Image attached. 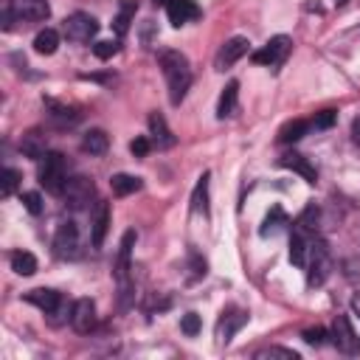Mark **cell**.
Here are the masks:
<instances>
[{"instance_id":"ffe728a7","label":"cell","mask_w":360,"mask_h":360,"mask_svg":"<svg viewBox=\"0 0 360 360\" xmlns=\"http://www.w3.org/2000/svg\"><path fill=\"white\" fill-rule=\"evenodd\" d=\"M208 172H202L200 174V180H197V186H194V194H191V211L194 214H202V217H208Z\"/></svg>"},{"instance_id":"ab89813d","label":"cell","mask_w":360,"mask_h":360,"mask_svg":"<svg viewBox=\"0 0 360 360\" xmlns=\"http://www.w3.org/2000/svg\"><path fill=\"white\" fill-rule=\"evenodd\" d=\"M352 138H354V143H360V115L352 121Z\"/></svg>"},{"instance_id":"30bf717a","label":"cell","mask_w":360,"mask_h":360,"mask_svg":"<svg viewBox=\"0 0 360 360\" xmlns=\"http://www.w3.org/2000/svg\"><path fill=\"white\" fill-rule=\"evenodd\" d=\"M132 245H135V231H127L121 245H118V259H115V278H118L124 301L129 295V253H132Z\"/></svg>"},{"instance_id":"8fae6325","label":"cell","mask_w":360,"mask_h":360,"mask_svg":"<svg viewBox=\"0 0 360 360\" xmlns=\"http://www.w3.org/2000/svg\"><path fill=\"white\" fill-rule=\"evenodd\" d=\"M96 304L90 301V298H79L76 304H73V309H70V326L79 332V335H87V332H93L96 329Z\"/></svg>"},{"instance_id":"d6a6232c","label":"cell","mask_w":360,"mask_h":360,"mask_svg":"<svg viewBox=\"0 0 360 360\" xmlns=\"http://www.w3.org/2000/svg\"><path fill=\"white\" fill-rule=\"evenodd\" d=\"M256 357H284V360H298V354L292 349H278V346H267V349H259Z\"/></svg>"},{"instance_id":"603a6c76","label":"cell","mask_w":360,"mask_h":360,"mask_svg":"<svg viewBox=\"0 0 360 360\" xmlns=\"http://www.w3.org/2000/svg\"><path fill=\"white\" fill-rule=\"evenodd\" d=\"M236 96H239V82H228L225 90H222V96H219V104H217V115H219V118L233 115V110H236Z\"/></svg>"},{"instance_id":"1f68e13d","label":"cell","mask_w":360,"mask_h":360,"mask_svg":"<svg viewBox=\"0 0 360 360\" xmlns=\"http://www.w3.org/2000/svg\"><path fill=\"white\" fill-rule=\"evenodd\" d=\"M118 48H121L118 39H98V42L93 45V53H96L98 59H110V56L118 53Z\"/></svg>"},{"instance_id":"3957f363","label":"cell","mask_w":360,"mask_h":360,"mask_svg":"<svg viewBox=\"0 0 360 360\" xmlns=\"http://www.w3.org/2000/svg\"><path fill=\"white\" fill-rule=\"evenodd\" d=\"M332 270V259H329V248L321 239L309 242V253H307V284L309 287H321L329 278Z\"/></svg>"},{"instance_id":"6da1fadb","label":"cell","mask_w":360,"mask_h":360,"mask_svg":"<svg viewBox=\"0 0 360 360\" xmlns=\"http://www.w3.org/2000/svg\"><path fill=\"white\" fill-rule=\"evenodd\" d=\"M158 62H160V70H163V76H166L172 104H180V101L186 98V90L191 87V68H188V59H186L180 51H160V53H158Z\"/></svg>"},{"instance_id":"52a82bcc","label":"cell","mask_w":360,"mask_h":360,"mask_svg":"<svg viewBox=\"0 0 360 360\" xmlns=\"http://www.w3.org/2000/svg\"><path fill=\"white\" fill-rule=\"evenodd\" d=\"M290 48H292V39L284 37V34H278V37H273L264 48H259V51L253 53V62H256V65H267V68H278V65L287 59Z\"/></svg>"},{"instance_id":"d4e9b609","label":"cell","mask_w":360,"mask_h":360,"mask_svg":"<svg viewBox=\"0 0 360 360\" xmlns=\"http://www.w3.org/2000/svg\"><path fill=\"white\" fill-rule=\"evenodd\" d=\"M309 129V121H304V118H295V121H287L281 129H278V143H295L298 138H304V132Z\"/></svg>"},{"instance_id":"9a60e30c","label":"cell","mask_w":360,"mask_h":360,"mask_svg":"<svg viewBox=\"0 0 360 360\" xmlns=\"http://www.w3.org/2000/svg\"><path fill=\"white\" fill-rule=\"evenodd\" d=\"M25 301L34 304V307H39L45 315H53L59 309V304H62V295L56 290H51V287H37V290H28L25 292Z\"/></svg>"},{"instance_id":"f546056e","label":"cell","mask_w":360,"mask_h":360,"mask_svg":"<svg viewBox=\"0 0 360 360\" xmlns=\"http://www.w3.org/2000/svg\"><path fill=\"white\" fill-rule=\"evenodd\" d=\"M110 186H112V191H115L118 197H127V194H132V191L141 188V177H132V174H112Z\"/></svg>"},{"instance_id":"b9f144b4","label":"cell","mask_w":360,"mask_h":360,"mask_svg":"<svg viewBox=\"0 0 360 360\" xmlns=\"http://www.w3.org/2000/svg\"><path fill=\"white\" fill-rule=\"evenodd\" d=\"M335 3H346V0H335Z\"/></svg>"},{"instance_id":"d590c367","label":"cell","mask_w":360,"mask_h":360,"mask_svg":"<svg viewBox=\"0 0 360 360\" xmlns=\"http://www.w3.org/2000/svg\"><path fill=\"white\" fill-rule=\"evenodd\" d=\"M335 118H338L335 110H323V112H318V115L312 118V127H315V129H329V127L335 124Z\"/></svg>"},{"instance_id":"836d02e7","label":"cell","mask_w":360,"mask_h":360,"mask_svg":"<svg viewBox=\"0 0 360 360\" xmlns=\"http://www.w3.org/2000/svg\"><path fill=\"white\" fill-rule=\"evenodd\" d=\"M22 205H25V211L34 214V217L42 214V197H39L37 191H25V194H22Z\"/></svg>"},{"instance_id":"8992f818","label":"cell","mask_w":360,"mask_h":360,"mask_svg":"<svg viewBox=\"0 0 360 360\" xmlns=\"http://www.w3.org/2000/svg\"><path fill=\"white\" fill-rule=\"evenodd\" d=\"M79 248H82V242H79V228H76V222H62L59 228H56V233H53V253L59 256V259H76L79 256Z\"/></svg>"},{"instance_id":"f1b7e54d","label":"cell","mask_w":360,"mask_h":360,"mask_svg":"<svg viewBox=\"0 0 360 360\" xmlns=\"http://www.w3.org/2000/svg\"><path fill=\"white\" fill-rule=\"evenodd\" d=\"M48 118L53 121V124H59V127H68V124H76L79 121V112L76 110H70V107H62V104H53V101H48Z\"/></svg>"},{"instance_id":"2e32d148","label":"cell","mask_w":360,"mask_h":360,"mask_svg":"<svg viewBox=\"0 0 360 360\" xmlns=\"http://www.w3.org/2000/svg\"><path fill=\"white\" fill-rule=\"evenodd\" d=\"M278 166H284V169H290V172L301 174L307 183H315V180H318V172H315V166H312V163H309L304 155H298V152H287V155H281Z\"/></svg>"},{"instance_id":"4dcf8cb0","label":"cell","mask_w":360,"mask_h":360,"mask_svg":"<svg viewBox=\"0 0 360 360\" xmlns=\"http://www.w3.org/2000/svg\"><path fill=\"white\" fill-rule=\"evenodd\" d=\"M20 186V172L17 169H11V166H6L3 169V174H0V194L3 197H8V194H14V188Z\"/></svg>"},{"instance_id":"d6986e66","label":"cell","mask_w":360,"mask_h":360,"mask_svg":"<svg viewBox=\"0 0 360 360\" xmlns=\"http://www.w3.org/2000/svg\"><path fill=\"white\" fill-rule=\"evenodd\" d=\"M110 219H112V214H110V202H98L96 217H93V228H90L93 248H101V245H104V236H107V231H110Z\"/></svg>"},{"instance_id":"60d3db41","label":"cell","mask_w":360,"mask_h":360,"mask_svg":"<svg viewBox=\"0 0 360 360\" xmlns=\"http://www.w3.org/2000/svg\"><path fill=\"white\" fill-rule=\"evenodd\" d=\"M352 309H354V315H360V292L352 298Z\"/></svg>"},{"instance_id":"484cf974","label":"cell","mask_w":360,"mask_h":360,"mask_svg":"<svg viewBox=\"0 0 360 360\" xmlns=\"http://www.w3.org/2000/svg\"><path fill=\"white\" fill-rule=\"evenodd\" d=\"M107 146H110V138H107L104 129H90V132L82 138V149L90 152V155H104Z\"/></svg>"},{"instance_id":"277c9868","label":"cell","mask_w":360,"mask_h":360,"mask_svg":"<svg viewBox=\"0 0 360 360\" xmlns=\"http://www.w3.org/2000/svg\"><path fill=\"white\" fill-rule=\"evenodd\" d=\"M96 34H98V22L87 11H73L65 20V37L73 39V42H90Z\"/></svg>"},{"instance_id":"9c48e42d","label":"cell","mask_w":360,"mask_h":360,"mask_svg":"<svg viewBox=\"0 0 360 360\" xmlns=\"http://www.w3.org/2000/svg\"><path fill=\"white\" fill-rule=\"evenodd\" d=\"M332 343H335L343 354H357V352H360V338H357V332L352 329L349 315H338V318H335V323H332Z\"/></svg>"},{"instance_id":"5b68a950","label":"cell","mask_w":360,"mask_h":360,"mask_svg":"<svg viewBox=\"0 0 360 360\" xmlns=\"http://www.w3.org/2000/svg\"><path fill=\"white\" fill-rule=\"evenodd\" d=\"M62 197H65V205L79 211V208L90 205V200L96 197V186H93L90 177H68V186H65Z\"/></svg>"},{"instance_id":"e575fe53","label":"cell","mask_w":360,"mask_h":360,"mask_svg":"<svg viewBox=\"0 0 360 360\" xmlns=\"http://www.w3.org/2000/svg\"><path fill=\"white\" fill-rule=\"evenodd\" d=\"M180 329H183L186 335H197V332H200V315H197V312H186V315L180 318Z\"/></svg>"},{"instance_id":"f35d334b","label":"cell","mask_w":360,"mask_h":360,"mask_svg":"<svg viewBox=\"0 0 360 360\" xmlns=\"http://www.w3.org/2000/svg\"><path fill=\"white\" fill-rule=\"evenodd\" d=\"M205 276V262L200 256H191V278H200Z\"/></svg>"},{"instance_id":"4316f807","label":"cell","mask_w":360,"mask_h":360,"mask_svg":"<svg viewBox=\"0 0 360 360\" xmlns=\"http://www.w3.org/2000/svg\"><path fill=\"white\" fill-rule=\"evenodd\" d=\"M56 48H59V34H56L53 28H42V31L34 37V51H37V53L51 56Z\"/></svg>"},{"instance_id":"ba28073f","label":"cell","mask_w":360,"mask_h":360,"mask_svg":"<svg viewBox=\"0 0 360 360\" xmlns=\"http://www.w3.org/2000/svg\"><path fill=\"white\" fill-rule=\"evenodd\" d=\"M8 11L20 22H42L51 14L48 0H8Z\"/></svg>"},{"instance_id":"4fadbf2b","label":"cell","mask_w":360,"mask_h":360,"mask_svg":"<svg viewBox=\"0 0 360 360\" xmlns=\"http://www.w3.org/2000/svg\"><path fill=\"white\" fill-rule=\"evenodd\" d=\"M166 17H169V22L174 28H180V25L197 20L200 17V8H197L194 0H166Z\"/></svg>"},{"instance_id":"83f0119b","label":"cell","mask_w":360,"mask_h":360,"mask_svg":"<svg viewBox=\"0 0 360 360\" xmlns=\"http://www.w3.org/2000/svg\"><path fill=\"white\" fill-rule=\"evenodd\" d=\"M135 8H138V6H135L132 0H124V3H121L118 14H115V20H112V22H115V34H118V37H124V34L129 31V22H132V17H135Z\"/></svg>"},{"instance_id":"44dd1931","label":"cell","mask_w":360,"mask_h":360,"mask_svg":"<svg viewBox=\"0 0 360 360\" xmlns=\"http://www.w3.org/2000/svg\"><path fill=\"white\" fill-rule=\"evenodd\" d=\"M287 225H290L287 214H284L278 205H273V208H270V214L264 217V222H262L259 233H262V236H276V233H278V231H284Z\"/></svg>"},{"instance_id":"8d00e7d4","label":"cell","mask_w":360,"mask_h":360,"mask_svg":"<svg viewBox=\"0 0 360 360\" xmlns=\"http://www.w3.org/2000/svg\"><path fill=\"white\" fill-rule=\"evenodd\" d=\"M149 146H152V141L146 138V135H138L132 143H129V152L135 155V158H146V152H149Z\"/></svg>"},{"instance_id":"74e56055","label":"cell","mask_w":360,"mask_h":360,"mask_svg":"<svg viewBox=\"0 0 360 360\" xmlns=\"http://www.w3.org/2000/svg\"><path fill=\"white\" fill-rule=\"evenodd\" d=\"M304 340H307L309 346H321V343L326 340V329H321V326H315V329H307V332H304Z\"/></svg>"},{"instance_id":"7c38bea8","label":"cell","mask_w":360,"mask_h":360,"mask_svg":"<svg viewBox=\"0 0 360 360\" xmlns=\"http://www.w3.org/2000/svg\"><path fill=\"white\" fill-rule=\"evenodd\" d=\"M248 39L245 37H231L219 51H217V59H214V65H217V70H225V68H231L233 62H239L245 53H248Z\"/></svg>"},{"instance_id":"7402d4cb","label":"cell","mask_w":360,"mask_h":360,"mask_svg":"<svg viewBox=\"0 0 360 360\" xmlns=\"http://www.w3.org/2000/svg\"><path fill=\"white\" fill-rule=\"evenodd\" d=\"M307 253H309V242L301 231H292L290 236V262L295 267H307Z\"/></svg>"},{"instance_id":"7a4b0ae2","label":"cell","mask_w":360,"mask_h":360,"mask_svg":"<svg viewBox=\"0 0 360 360\" xmlns=\"http://www.w3.org/2000/svg\"><path fill=\"white\" fill-rule=\"evenodd\" d=\"M39 186L48 191V194H59L65 191L68 186V160L65 155L59 152H48L42 160H39Z\"/></svg>"},{"instance_id":"ac0fdd59","label":"cell","mask_w":360,"mask_h":360,"mask_svg":"<svg viewBox=\"0 0 360 360\" xmlns=\"http://www.w3.org/2000/svg\"><path fill=\"white\" fill-rule=\"evenodd\" d=\"M149 132H152V143L158 149L174 146V135H172V129H169V124H166V118L160 112H152L149 115Z\"/></svg>"},{"instance_id":"e0dca14e","label":"cell","mask_w":360,"mask_h":360,"mask_svg":"<svg viewBox=\"0 0 360 360\" xmlns=\"http://www.w3.org/2000/svg\"><path fill=\"white\" fill-rule=\"evenodd\" d=\"M20 152H22L25 158H31V160H42V158L48 155L45 135H42L39 129H28V132L22 135V141H20Z\"/></svg>"},{"instance_id":"cb8c5ba5","label":"cell","mask_w":360,"mask_h":360,"mask_svg":"<svg viewBox=\"0 0 360 360\" xmlns=\"http://www.w3.org/2000/svg\"><path fill=\"white\" fill-rule=\"evenodd\" d=\"M8 262H11V270H14L17 276H34V273H37V259H34V253H28V250H14V253L8 256Z\"/></svg>"},{"instance_id":"5bb4252c","label":"cell","mask_w":360,"mask_h":360,"mask_svg":"<svg viewBox=\"0 0 360 360\" xmlns=\"http://www.w3.org/2000/svg\"><path fill=\"white\" fill-rule=\"evenodd\" d=\"M245 323H248V312H242V309H228V312H222V318L217 321V340H219V343H228Z\"/></svg>"}]
</instances>
